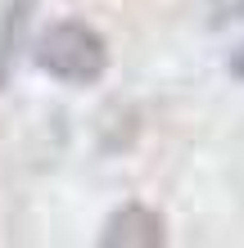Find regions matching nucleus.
Listing matches in <instances>:
<instances>
[{"mask_svg":"<svg viewBox=\"0 0 244 248\" xmlns=\"http://www.w3.org/2000/svg\"><path fill=\"white\" fill-rule=\"evenodd\" d=\"M36 63H41V72H50L64 86H91L109 68V41L91 23L64 18L36 36Z\"/></svg>","mask_w":244,"mask_h":248,"instance_id":"1","label":"nucleus"},{"mask_svg":"<svg viewBox=\"0 0 244 248\" xmlns=\"http://www.w3.org/2000/svg\"><path fill=\"white\" fill-rule=\"evenodd\" d=\"M99 244L104 248H163L167 244V226H163V217L154 208H145V203H122V208L104 221Z\"/></svg>","mask_w":244,"mask_h":248,"instance_id":"2","label":"nucleus"},{"mask_svg":"<svg viewBox=\"0 0 244 248\" xmlns=\"http://www.w3.org/2000/svg\"><path fill=\"white\" fill-rule=\"evenodd\" d=\"M32 14H36V0H5V9H0V91H5V81L14 77V63H18V54H23Z\"/></svg>","mask_w":244,"mask_h":248,"instance_id":"3","label":"nucleus"},{"mask_svg":"<svg viewBox=\"0 0 244 248\" xmlns=\"http://www.w3.org/2000/svg\"><path fill=\"white\" fill-rule=\"evenodd\" d=\"M244 18V0H208V27L212 32H222V27H231Z\"/></svg>","mask_w":244,"mask_h":248,"instance_id":"4","label":"nucleus"},{"mask_svg":"<svg viewBox=\"0 0 244 248\" xmlns=\"http://www.w3.org/2000/svg\"><path fill=\"white\" fill-rule=\"evenodd\" d=\"M226 72H231L235 81H244V41H240V50L231 54V59H226Z\"/></svg>","mask_w":244,"mask_h":248,"instance_id":"5","label":"nucleus"}]
</instances>
